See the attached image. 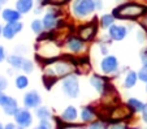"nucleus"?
Wrapping results in <instances>:
<instances>
[{
	"mask_svg": "<svg viewBox=\"0 0 147 129\" xmlns=\"http://www.w3.org/2000/svg\"><path fill=\"white\" fill-rule=\"evenodd\" d=\"M144 7L138 5V4H125L113 11V16L119 18H136L144 13Z\"/></svg>",
	"mask_w": 147,
	"mask_h": 129,
	"instance_id": "obj_1",
	"label": "nucleus"
},
{
	"mask_svg": "<svg viewBox=\"0 0 147 129\" xmlns=\"http://www.w3.org/2000/svg\"><path fill=\"white\" fill-rule=\"evenodd\" d=\"M95 9L94 0H76L73 4V12L77 17H86Z\"/></svg>",
	"mask_w": 147,
	"mask_h": 129,
	"instance_id": "obj_2",
	"label": "nucleus"
},
{
	"mask_svg": "<svg viewBox=\"0 0 147 129\" xmlns=\"http://www.w3.org/2000/svg\"><path fill=\"white\" fill-rule=\"evenodd\" d=\"M63 90L70 98H76L80 93V86H78V80L76 76H68L63 81Z\"/></svg>",
	"mask_w": 147,
	"mask_h": 129,
	"instance_id": "obj_3",
	"label": "nucleus"
},
{
	"mask_svg": "<svg viewBox=\"0 0 147 129\" xmlns=\"http://www.w3.org/2000/svg\"><path fill=\"white\" fill-rule=\"evenodd\" d=\"M0 107L3 108L5 115H16V112L18 111L17 107V102L13 98H11L9 95H5L4 93H0Z\"/></svg>",
	"mask_w": 147,
	"mask_h": 129,
	"instance_id": "obj_4",
	"label": "nucleus"
},
{
	"mask_svg": "<svg viewBox=\"0 0 147 129\" xmlns=\"http://www.w3.org/2000/svg\"><path fill=\"white\" fill-rule=\"evenodd\" d=\"M14 119H16V123L18 124L20 126H22V128H28V126L31 125L33 123V116L31 113L29 112L28 109H20L16 112L14 115Z\"/></svg>",
	"mask_w": 147,
	"mask_h": 129,
	"instance_id": "obj_5",
	"label": "nucleus"
},
{
	"mask_svg": "<svg viewBox=\"0 0 147 129\" xmlns=\"http://www.w3.org/2000/svg\"><path fill=\"white\" fill-rule=\"evenodd\" d=\"M22 30V24L18 21H13V22H8L3 28V36L7 39H12L17 33Z\"/></svg>",
	"mask_w": 147,
	"mask_h": 129,
	"instance_id": "obj_6",
	"label": "nucleus"
},
{
	"mask_svg": "<svg viewBox=\"0 0 147 129\" xmlns=\"http://www.w3.org/2000/svg\"><path fill=\"white\" fill-rule=\"evenodd\" d=\"M117 67H119V63H117V59L115 56H107L102 60V63H100L102 70L104 73H107V74L113 73L115 70L117 69Z\"/></svg>",
	"mask_w": 147,
	"mask_h": 129,
	"instance_id": "obj_7",
	"label": "nucleus"
},
{
	"mask_svg": "<svg viewBox=\"0 0 147 129\" xmlns=\"http://www.w3.org/2000/svg\"><path fill=\"white\" fill-rule=\"evenodd\" d=\"M48 69H51V70H48V73H50L51 76H52V74L65 76L67 73L70 72L72 67H70L68 63H65V61H57V63H55V64H53V67L48 68Z\"/></svg>",
	"mask_w": 147,
	"mask_h": 129,
	"instance_id": "obj_8",
	"label": "nucleus"
},
{
	"mask_svg": "<svg viewBox=\"0 0 147 129\" xmlns=\"http://www.w3.org/2000/svg\"><path fill=\"white\" fill-rule=\"evenodd\" d=\"M24 104L28 108H35V107H38L40 104V97H39V94L36 91L28 93L25 95V98H24Z\"/></svg>",
	"mask_w": 147,
	"mask_h": 129,
	"instance_id": "obj_9",
	"label": "nucleus"
},
{
	"mask_svg": "<svg viewBox=\"0 0 147 129\" xmlns=\"http://www.w3.org/2000/svg\"><path fill=\"white\" fill-rule=\"evenodd\" d=\"M95 33H96V26L92 25V24L86 25V26H82V28L80 29V31H78L80 38H81V39H83V41L91 39L92 36L95 35Z\"/></svg>",
	"mask_w": 147,
	"mask_h": 129,
	"instance_id": "obj_10",
	"label": "nucleus"
},
{
	"mask_svg": "<svg viewBox=\"0 0 147 129\" xmlns=\"http://www.w3.org/2000/svg\"><path fill=\"white\" fill-rule=\"evenodd\" d=\"M109 35L112 39L115 41H121L125 38L126 35V29L124 26H119V25H112L109 28Z\"/></svg>",
	"mask_w": 147,
	"mask_h": 129,
	"instance_id": "obj_11",
	"label": "nucleus"
},
{
	"mask_svg": "<svg viewBox=\"0 0 147 129\" xmlns=\"http://www.w3.org/2000/svg\"><path fill=\"white\" fill-rule=\"evenodd\" d=\"M1 17L3 20H5L7 22H13V21H18L21 13L18 11H14V9H4L1 12Z\"/></svg>",
	"mask_w": 147,
	"mask_h": 129,
	"instance_id": "obj_12",
	"label": "nucleus"
},
{
	"mask_svg": "<svg viewBox=\"0 0 147 129\" xmlns=\"http://www.w3.org/2000/svg\"><path fill=\"white\" fill-rule=\"evenodd\" d=\"M43 26H45V29H48V30H51V29L56 28V25H57V18H56V14L55 13H47L45 16V18H43Z\"/></svg>",
	"mask_w": 147,
	"mask_h": 129,
	"instance_id": "obj_13",
	"label": "nucleus"
},
{
	"mask_svg": "<svg viewBox=\"0 0 147 129\" xmlns=\"http://www.w3.org/2000/svg\"><path fill=\"white\" fill-rule=\"evenodd\" d=\"M67 46L72 52H80V51L83 50V42L81 39H78V38H74V36H73V38H69Z\"/></svg>",
	"mask_w": 147,
	"mask_h": 129,
	"instance_id": "obj_14",
	"label": "nucleus"
},
{
	"mask_svg": "<svg viewBox=\"0 0 147 129\" xmlns=\"http://www.w3.org/2000/svg\"><path fill=\"white\" fill-rule=\"evenodd\" d=\"M33 0H17L16 8L20 13H28L33 8Z\"/></svg>",
	"mask_w": 147,
	"mask_h": 129,
	"instance_id": "obj_15",
	"label": "nucleus"
},
{
	"mask_svg": "<svg viewBox=\"0 0 147 129\" xmlns=\"http://www.w3.org/2000/svg\"><path fill=\"white\" fill-rule=\"evenodd\" d=\"M130 115V111H128L126 107H120V108L113 109V113H112V118L115 120H122V119H126L128 116Z\"/></svg>",
	"mask_w": 147,
	"mask_h": 129,
	"instance_id": "obj_16",
	"label": "nucleus"
},
{
	"mask_svg": "<svg viewBox=\"0 0 147 129\" xmlns=\"http://www.w3.org/2000/svg\"><path fill=\"white\" fill-rule=\"evenodd\" d=\"M81 118H82V121H85V123L92 121L95 118L94 109H92L91 107H85V108L82 109V112H81Z\"/></svg>",
	"mask_w": 147,
	"mask_h": 129,
	"instance_id": "obj_17",
	"label": "nucleus"
},
{
	"mask_svg": "<svg viewBox=\"0 0 147 129\" xmlns=\"http://www.w3.org/2000/svg\"><path fill=\"white\" fill-rule=\"evenodd\" d=\"M90 84L95 87L98 93H103V90H104V80L103 78H100L99 76H92L90 80Z\"/></svg>",
	"mask_w": 147,
	"mask_h": 129,
	"instance_id": "obj_18",
	"label": "nucleus"
},
{
	"mask_svg": "<svg viewBox=\"0 0 147 129\" xmlns=\"http://www.w3.org/2000/svg\"><path fill=\"white\" fill-rule=\"evenodd\" d=\"M61 118L64 119L65 121H73V120H76V119H77V109H76L74 107H68L64 112H63Z\"/></svg>",
	"mask_w": 147,
	"mask_h": 129,
	"instance_id": "obj_19",
	"label": "nucleus"
},
{
	"mask_svg": "<svg viewBox=\"0 0 147 129\" xmlns=\"http://www.w3.org/2000/svg\"><path fill=\"white\" fill-rule=\"evenodd\" d=\"M26 59H24L22 56H18V55H12L8 57V63L12 65L13 68H22L24 63Z\"/></svg>",
	"mask_w": 147,
	"mask_h": 129,
	"instance_id": "obj_20",
	"label": "nucleus"
},
{
	"mask_svg": "<svg viewBox=\"0 0 147 129\" xmlns=\"http://www.w3.org/2000/svg\"><path fill=\"white\" fill-rule=\"evenodd\" d=\"M137 78H138V74H137L136 72H129L128 76H126V78H125L124 86L128 87V89L133 87L134 85H136V82H137Z\"/></svg>",
	"mask_w": 147,
	"mask_h": 129,
	"instance_id": "obj_21",
	"label": "nucleus"
},
{
	"mask_svg": "<svg viewBox=\"0 0 147 129\" xmlns=\"http://www.w3.org/2000/svg\"><path fill=\"white\" fill-rule=\"evenodd\" d=\"M128 106L131 108V111H136V112L143 111V108H144V104L141 103L138 99H134V98L129 99V101H128Z\"/></svg>",
	"mask_w": 147,
	"mask_h": 129,
	"instance_id": "obj_22",
	"label": "nucleus"
},
{
	"mask_svg": "<svg viewBox=\"0 0 147 129\" xmlns=\"http://www.w3.org/2000/svg\"><path fill=\"white\" fill-rule=\"evenodd\" d=\"M113 16H111V14H104V16L102 17V26L103 28H111L112 24H113Z\"/></svg>",
	"mask_w": 147,
	"mask_h": 129,
	"instance_id": "obj_23",
	"label": "nucleus"
},
{
	"mask_svg": "<svg viewBox=\"0 0 147 129\" xmlns=\"http://www.w3.org/2000/svg\"><path fill=\"white\" fill-rule=\"evenodd\" d=\"M36 116H38L40 120H47L48 118L51 116V113H50V111H48L47 108H38L36 109Z\"/></svg>",
	"mask_w": 147,
	"mask_h": 129,
	"instance_id": "obj_24",
	"label": "nucleus"
},
{
	"mask_svg": "<svg viewBox=\"0 0 147 129\" xmlns=\"http://www.w3.org/2000/svg\"><path fill=\"white\" fill-rule=\"evenodd\" d=\"M28 84H29V81L26 78V76H18L16 78V86L18 89H25L28 86Z\"/></svg>",
	"mask_w": 147,
	"mask_h": 129,
	"instance_id": "obj_25",
	"label": "nucleus"
},
{
	"mask_svg": "<svg viewBox=\"0 0 147 129\" xmlns=\"http://www.w3.org/2000/svg\"><path fill=\"white\" fill-rule=\"evenodd\" d=\"M43 22L39 20H35L33 21V24H31V29H33V31H35V33H42V30H43Z\"/></svg>",
	"mask_w": 147,
	"mask_h": 129,
	"instance_id": "obj_26",
	"label": "nucleus"
},
{
	"mask_svg": "<svg viewBox=\"0 0 147 129\" xmlns=\"http://www.w3.org/2000/svg\"><path fill=\"white\" fill-rule=\"evenodd\" d=\"M138 77L142 80L143 82H147V64H143V68L139 70Z\"/></svg>",
	"mask_w": 147,
	"mask_h": 129,
	"instance_id": "obj_27",
	"label": "nucleus"
},
{
	"mask_svg": "<svg viewBox=\"0 0 147 129\" xmlns=\"http://www.w3.org/2000/svg\"><path fill=\"white\" fill-rule=\"evenodd\" d=\"M89 129H107V125L103 121H95V123H92L90 125Z\"/></svg>",
	"mask_w": 147,
	"mask_h": 129,
	"instance_id": "obj_28",
	"label": "nucleus"
},
{
	"mask_svg": "<svg viewBox=\"0 0 147 129\" xmlns=\"http://www.w3.org/2000/svg\"><path fill=\"white\" fill-rule=\"evenodd\" d=\"M21 69H22L25 73H31V70H33V64H31V61L25 60V63H24V65H22Z\"/></svg>",
	"mask_w": 147,
	"mask_h": 129,
	"instance_id": "obj_29",
	"label": "nucleus"
},
{
	"mask_svg": "<svg viewBox=\"0 0 147 129\" xmlns=\"http://www.w3.org/2000/svg\"><path fill=\"white\" fill-rule=\"evenodd\" d=\"M7 86H8V81H7L5 77L0 76V93H3L4 90L7 89Z\"/></svg>",
	"mask_w": 147,
	"mask_h": 129,
	"instance_id": "obj_30",
	"label": "nucleus"
},
{
	"mask_svg": "<svg viewBox=\"0 0 147 129\" xmlns=\"http://www.w3.org/2000/svg\"><path fill=\"white\" fill-rule=\"evenodd\" d=\"M50 128H51V124L48 123L47 120H40L39 126H36V128H34V129H50Z\"/></svg>",
	"mask_w": 147,
	"mask_h": 129,
	"instance_id": "obj_31",
	"label": "nucleus"
},
{
	"mask_svg": "<svg viewBox=\"0 0 147 129\" xmlns=\"http://www.w3.org/2000/svg\"><path fill=\"white\" fill-rule=\"evenodd\" d=\"M109 129H128V128H126L124 124H119V123H117V124H113V125L109 126Z\"/></svg>",
	"mask_w": 147,
	"mask_h": 129,
	"instance_id": "obj_32",
	"label": "nucleus"
},
{
	"mask_svg": "<svg viewBox=\"0 0 147 129\" xmlns=\"http://www.w3.org/2000/svg\"><path fill=\"white\" fill-rule=\"evenodd\" d=\"M4 59H5V51H4V48L0 46V63L4 61Z\"/></svg>",
	"mask_w": 147,
	"mask_h": 129,
	"instance_id": "obj_33",
	"label": "nucleus"
},
{
	"mask_svg": "<svg viewBox=\"0 0 147 129\" xmlns=\"http://www.w3.org/2000/svg\"><path fill=\"white\" fill-rule=\"evenodd\" d=\"M51 4H63L65 3V1H68V0H48Z\"/></svg>",
	"mask_w": 147,
	"mask_h": 129,
	"instance_id": "obj_34",
	"label": "nucleus"
},
{
	"mask_svg": "<svg viewBox=\"0 0 147 129\" xmlns=\"http://www.w3.org/2000/svg\"><path fill=\"white\" fill-rule=\"evenodd\" d=\"M142 63L147 64V53L146 52H142Z\"/></svg>",
	"mask_w": 147,
	"mask_h": 129,
	"instance_id": "obj_35",
	"label": "nucleus"
},
{
	"mask_svg": "<svg viewBox=\"0 0 147 129\" xmlns=\"http://www.w3.org/2000/svg\"><path fill=\"white\" fill-rule=\"evenodd\" d=\"M94 1H95V8L96 9L102 8V1H100V0H94Z\"/></svg>",
	"mask_w": 147,
	"mask_h": 129,
	"instance_id": "obj_36",
	"label": "nucleus"
},
{
	"mask_svg": "<svg viewBox=\"0 0 147 129\" xmlns=\"http://www.w3.org/2000/svg\"><path fill=\"white\" fill-rule=\"evenodd\" d=\"M143 120L147 123V104L144 106V108H143Z\"/></svg>",
	"mask_w": 147,
	"mask_h": 129,
	"instance_id": "obj_37",
	"label": "nucleus"
},
{
	"mask_svg": "<svg viewBox=\"0 0 147 129\" xmlns=\"http://www.w3.org/2000/svg\"><path fill=\"white\" fill-rule=\"evenodd\" d=\"M4 129H16V125L12 124V123H9V124H7V125L4 126Z\"/></svg>",
	"mask_w": 147,
	"mask_h": 129,
	"instance_id": "obj_38",
	"label": "nucleus"
},
{
	"mask_svg": "<svg viewBox=\"0 0 147 129\" xmlns=\"http://www.w3.org/2000/svg\"><path fill=\"white\" fill-rule=\"evenodd\" d=\"M8 0H0V5H3V4H5Z\"/></svg>",
	"mask_w": 147,
	"mask_h": 129,
	"instance_id": "obj_39",
	"label": "nucleus"
},
{
	"mask_svg": "<svg viewBox=\"0 0 147 129\" xmlns=\"http://www.w3.org/2000/svg\"><path fill=\"white\" fill-rule=\"evenodd\" d=\"M0 35H3V28H1V25H0Z\"/></svg>",
	"mask_w": 147,
	"mask_h": 129,
	"instance_id": "obj_40",
	"label": "nucleus"
},
{
	"mask_svg": "<svg viewBox=\"0 0 147 129\" xmlns=\"http://www.w3.org/2000/svg\"><path fill=\"white\" fill-rule=\"evenodd\" d=\"M16 129H24V128H22V126H20V125H18V126H16Z\"/></svg>",
	"mask_w": 147,
	"mask_h": 129,
	"instance_id": "obj_41",
	"label": "nucleus"
},
{
	"mask_svg": "<svg viewBox=\"0 0 147 129\" xmlns=\"http://www.w3.org/2000/svg\"><path fill=\"white\" fill-rule=\"evenodd\" d=\"M0 129H4V126H3V124L0 123Z\"/></svg>",
	"mask_w": 147,
	"mask_h": 129,
	"instance_id": "obj_42",
	"label": "nucleus"
},
{
	"mask_svg": "<svg viewBox=\"0 0 147 129\" xmlns=\"http://www.w3.org/2000/svg\"><path fill=\"white\" fill-rule=\"evenodd\" d=\"M68 129H82V128H68Z\"/></svg>",
	"mask_w": 147,
	"mask_h": 129,
	"instance_id": "obj_43",
	"label": "nucleus"
},
{
	"mask_svg": "<svg viewBox=\"0 0 147 129\" xmlns=\"http://www.w3.org/2000/svg\"><path fill=\"white\" fill-rule=\"evenodd\" d=\"M39 1H42V0H39Z\"/></svg>",
	"mask_w": 147,
	"mask_h": 129,
	"instance_id": "obj_44",
	"label": "nucleus"
},
{
	"mask_svg": "<svg viewBox=\"0 0 147 129\" xmlns=\"http://www.w3.org/2000/svg\"><path fill=\"white\" fill-rule=\"evenodd\" d=\"M146 89H147V87H146Z\"/></svg>",
	"mask_w": 147,
	"mask_h": 129,
	"instance_id": "obj_45",
	"label": "nucleus"
}]
</instances>
